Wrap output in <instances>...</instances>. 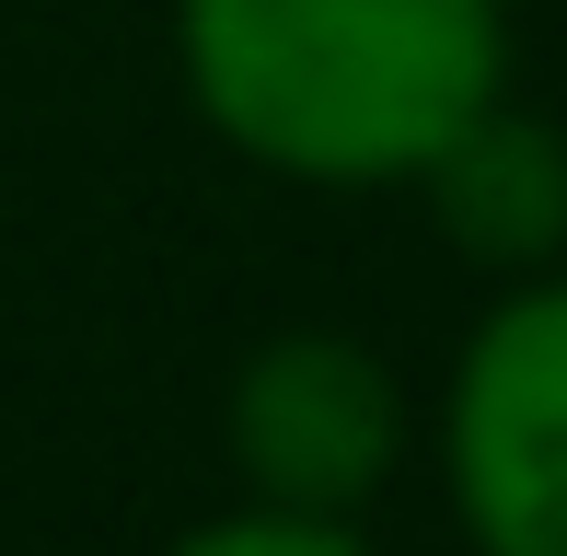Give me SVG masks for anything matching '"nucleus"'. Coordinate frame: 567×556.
Segmentation results:
<instances>
[{
    "instance_id": "1",
    "label": "nucleus",
    "mask_w": 567,
    "mask_h": 556,
    "mask_svg": "<svg viewBox=\"0 0 567 556\" xmlns=\"http://www.w3.org/2000/svg\"><path fill=\"white\" fill-rule=\"evenodd\" d=\"M174 82L278 186H417L509 93V0H174Z\"/></svg>"
},
{
    "instance_id": "2",
    "label": "nucleus",
    "mask_w": 567,
    "mask_h": 556,
    "mask_svg": "<svg viewBox=\"0 0 567 556\" xmlns=\"http://www.w3.org/2000/svg\"><path fill=\"white\" fill-rule=\"evenodd\" d=\"M429 441L475 556H567V267L498 278L452 348Z\"/></svg>"
},
{
    "instance_id": "3",
    "label": "nucleus",
    "mask_w": 567,
    "mask_h": 556,
    "mask_svg": "<svg viewBox=\"0 0 567 556\" xmlns=\"http://www.w3.org/2000/svg\"><path fill=\"white\" fill-rule=\"evenodd\" d=\"M405 441H417L405 371L371 337H348V325L255 337L231 394H220L231 475H244V498H278V511H348L359 522L405 475Z\"/></svg>"
},
{
    "instance_id": "4",
    "label": "nucleus",
    "mask_w": 567,
    "mask_h": 556,
    "mask_svg": "<svg viewBox=\"0 0 567 556\" xmlns=\"http://www.w3.org/2000/svg\"><path fill=\"white\" fill-rule=\"evenodd\" d=\"M417 197L441 220V244L463 267H486V278L567 267V128L556 116H522L509 93L429 151Z\"/></svg>"
},
{
    "instance_id": "5",
    "label": "nucleus",
    "mask_w": 567,
    "mask_h": 556,
    "mask_svg": "<svg viewBox=\"0 0 567 556\" xmlns=\"http://www.w3.org/2000/svg\"><path fill=\"white\" fill-rule=\"evenodd\" d=\"M163 556H382L348 511H278V498H231V511L186 522Z\"/></svg>"
}]
</instances>
